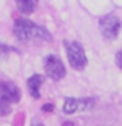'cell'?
<instances>
[{"instance_id": "cell-11", "label": "cell", "mask_w": 122, "mask_h": 126, "mask_svg": "<svg viewBox=\"0 0 122 126\" xmlns=\"http://www.w3.org/2000/svg\"><path fill=\"white\" fill-rule=\"evenodd\" d=\"M8 50V47H5V45H0V55H2L3 51H6Z\"/></svg>"}, {"instance_id": "cell-7", "label": "cell", "mask_w": 122, "mask_h": 126, "mask_svg": "<svg viewBox=\"0 0 122 126\" xmlns=\"http://www.w3.org/2000/svg\"><path fill=\"white\" fill-rule=\"evenodd\" d=\"M43 83V76L42 75H33L31 78H28V90L33 98H40V86Z\"/></svg>"}, {"instance_id": "cell-12", "label": "cell", "mask_w": 122, "mask_h": 126, "mask_svg": "<svg viewBox=\"0 0 122 126\" xmlns=\"http://www.w3.org/2000/svg\"><path fill=\"white\" fill-rule=\"evenodd\" d=\"M33 126H45V125H42V123H33Z\"/></svg>"}, {"instance_id": "cell-6", "label": "cell", "mask_w": 122, "mask_h": 126, "mask_svg": "<svg viewBox=\"0 0 122 126\" xmlns=\"http://www.w3.org/2000/svg\"><path fill=\"white\" fill-rule=\"evenodd\" d=\"M93 104H94L93 98H65L63 112L74 114V112H79V110H87V109H91Z\"/></svg>"}, {"instance_id": "cell-9", "label": "cell", "mask_w": 122, "mask_h": 126, "mask_svg": "<svg viewBox=\"0 0 122 126\" xmlns=\"http://www.w3.org/2000/svg\"><path fill=\"white\" fill-rule=\"evenodd\" d=\"M116 64H118V67L122 70V50L118 51V55H116Z\"/></svg>"}, {"instance_id": "cell-8", "label": "cell", "mask_w": 122, "mask_h": 126, "mask_svg": "<svg viewBox=\"0 0 122 126\" xmlns=\"http://www.w3.org/2000/svg\"><path fill=\"white\" fill-rule=\"evenodd\" d=\"M39 0H16V5L19 8V11L23 14H31L34 11Z\"/></svg>"}, {"instance_id": "cell-1", "label": "cell", "mask_w": 122, "mask_h": 126, "mask_svg": "<svg viewBox=\"0 0 122 126\" xmlns=\"http://www.w3.org/2000/svg\"><path fill=\"white\" fill-rule=\"evenodd\" d=\"M12 31L19 41H53V36L46 28L37 25L25 17L17 19Z\"/></svg>"}, {"instance_id": "cell-10", "label": "cell", "mask_w": 122, "mask_h": 126, "mask_svg": "<svg viewBox=\"0 0 122 126\" xmlns=\"http://www.w3.org/2000/svg\"><path fill=\"white\" fill-rule=\"evenodd\" d=\"M42 110H43V112H51V110H53V104H50V103L43 104L42 106Z\"/></svg>"}, {"instance_id": "cell-3", "label": "cell", "mask_w": 122, "mask_h": 126, "mask_svg": "<svg viewBox=\"0 0 122 126\" xmlns=\"http://www.w3.org/2000/svg\"><path fill=\"white\" fill-rule=\"evenodd\" d=\"M65 48L71 67H74L76 70H82L87 65V55L84 47L76 41H65Z\"/></svg>"}, {"instance_id": "cell-5", "label": "cell", "mask_w": 122, "mask_h": 126, "mask_svg": "<svg viewBox=\"0 0 122 126\" xmlns=\"http://www.w3.org/2000/svg\"><path fill=\"white\" fill-rule=\"evenodd\" d=\"M121 25H122V22L116 16H105V17H102L99 20L100 33L107 37V39H114V37L119 34Z\"/></svg>"}, {"instance_id": "cell-2", "label": "cell", "mask_w": 122, "mask_h": 126, "mask_svg": "<svg viewBox=\"0 0 122 126\" xmlns=\"http://www.w3.org/2000/svg\"><path fill=\"white\" fill-rule=\"evenodd\" d=\"M20 101V89L11 81H0V115L11 112V104Z\"/></svg>"}, {"instance_id": "cell-4", "label": "cell", "mask_w": 122, "mask_h": 126, "mask_svg": "<svg viewBox=\"0 0 122 126\" xmlns=\"http://www.w3.org/2000/svg\"><path fill=\"white\" fill-rule=\"evenodd\" d=\"M45 72L53 81H59L67 75L65 65L60 61V58L56 56V55H50L45 59Z\"/></svg>"}]
</instances>
